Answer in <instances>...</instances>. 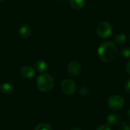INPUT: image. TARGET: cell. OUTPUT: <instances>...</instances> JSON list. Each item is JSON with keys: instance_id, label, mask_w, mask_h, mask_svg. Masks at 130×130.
<instances>
[{"instance_id": "7a4b0ae2", "label": "cell", "mask_w": 130, "mask_h": 130, "mask_svg": "<svg viewBox=\"0 0 130 130\" xmlns=\"http://www.w3.org/2000/svg\"><path fill=\"white\" fill-rule=\"evenodd\" d=\"M54 85V80L49 74H42L37 79V87L42 92H48L52 90Z\"/></svg>"}, {"instance_id": "7c38bea8", "label": "cell", "mask_w": 130, "mask_h": 130, "mask_svg": "<svg viewBox=\"0 0 130 130\" xmlns=\"http://www.w3.org/2000/svg\"><path fill=\"white\" fill-rule=\"evenodd\" d=\"M36 68L38 72H45L47 69V64L44 60H39L36 63Z\"/></svg>"}, {"instance_id": "52a82bcc", "label": "cell", "mask_w": 130, "mask_h": 130, "mask_svg": "<svg viewBox=\"0 0 130 130\" xmlns=\"http://www.w3.org/2000/svg\"><path fill=\"white\" fill-rule=\"evenodd\" d=\"M36 74L35 69L30 66H24L21 69V75L27 79L33 78Z\"/></svg>"}, {"instance_id": "7402d4cb", "label": "cell", "mask_w": 130, "mask_h": 130, "mask_svg": "<svg viewBox=\"0 0 130 130\" xmlns=\"http://www.w3.org/2000/svg\"><path fill=\"white\" fill-rule=\"evenodd\" d=\"M79 129V128H73V129Z\"/></svg>"}, {"instance_id": "9a60e30c", "label": "cell", "mask_w": 130, "mask_h": 130, "mask_svg": "<svg viewBox=\"0 0 130 130\" xmlns=\"http://www.w3.org/2000/svg\"><path fill=\"white\" fill-rule=\"evenodd\" d=\"M120 54L123 58H130V48L129 47L123 48L120 51Z\"/></svg>"}, {"instance_id": "5bb4252c", "label": "cell", "mask_w": 130, "mask_h": 130, "mask_svg": "<svg viewBox=\"0 0 130 130\" xmlns=\"http://www.w3.org/2000/svg\"><path fill=\"white\" fill-rule=\"evenodd\" d=\"M53 129L49 123H40L34 127L35 130H52Z\"/></svg>"}, {"instance_id": "d6986e66", "label": "cell", "mask_w": 130, "mask_h": 130, "mask_svg": "<svg viewBox=\"0 0 130 130\" xmlns=\"http://www.w3.org/2000/svg\"><path fill=\"white\" fill-rule=\"evenodd\" d=\"M124 90H125V91H126V93L130 94V79H129V80L126 82V84H125V85H124Z\"/></svg>"}, {"instance_id": "603a6c76", "label": "cell", "mask_w": 130, "mask_h": 130, "mask_svg": "<svg viewBox=\"0 0 130 130\" xmlns=\"http://www.w3.org/2000/svg\"><path fill=\"white\" fill-rule=\"evenodd\" d=\"M0 1H2V0H0Z\"/></svg>"}, {"instance_id": "3957f363", "label": "cell", "mask_w": 130, "mask_h": 130, "mask_svg": "<svg viewBox=\"0 0 130 130\" xmlns=\"http://www.w3.org/2000/svg\"><path fill=\"white\" fill-rule=\"evenodd\" d=\"M125 104L124 98L120 95H112L107 100V106L110 109L113 110H118L123 107Z\"/></svg>"}, {"instance_id": "6da1fadb", "label": "cell", "mask_w": 130, "mask_h": 130, "mask_svg": "<svg viewBox=\"0 0 130 130\" xmlns=\"http://www.w3.org/2000/svg\"><path fill=\"white\" fill-rule=\"evenodd\" d=\"M117 55V48L113 42L107 41L99 46L98 56L105 62H110L115 59Z\"/></svg>"}, {"instance_id": "30bf717a", "label": "cell", "mask_w": 130, "mask_h": 130, "mask_svg": "<svg viewBox=\"0 0 130 130\" xmlns=\"http://www.w3.org/2000/svg\"><path fill=\"white\" fill-rule=\"evenodd\" d=\"M13 85L10 83H3L0 85V91L4 94H10L13 92Z\"/></svg>"}, {"instance_id": "8fae6325", "label": "cell", "mask_w": 130, "mask_h": 130, "mask_svg": "<svg viewBox=\"0 0 130 130\" xmlns=\"http://www.w3.org/2000/svg\"><path fill=\"white\" fill-rule=\"evenodd\" d=\"M70 5L73 8L79 10L84 7L85 2L84 0H70Z\"/></svg>"}, {"instance_id": "e0dca14e", "label": "cell", "mask_w": 130, "mask_h": 130, "mask_svg": "<svg viewBox=\"0 0 130 130\" xmlns=\"http://www.w3.org/2000/svg\"><path fill=\"white\" fill-rule=\"evenodd\" d=\"M111 129V126H109L107 123V124H102L101 126H99L98 128H97V130H110Z\"/></svg>"}, {"instance_id": "2e32d148", "label": "cell", "mask_w": 130, "mask_h": 130, "mask_svg": "<svg viewBox=\"0 0 130 130\" xmlns=\"http://www.w3.org/2000/svg\"><path fill=\"white\" fill-rule=\"evenodd\" d=\"M79 92L82 95H88L89 93H90V90L89 88L87 87V86H82L80 88V90H79Z\"/></svg>"}, {"instance_id": "277c9868", "label": "cell", "mask_w": 130, "mask_h": 130, "mask_svg": "<svg viewBox=\"0 0 130 130\" xmlns=\"http://www.w3.org/2000/svg\"><path fill=\"white\" fill-rule=\"evenodd\" d=\"M97 34L102 39L108 38L112 34V27L110 24L107 21L100 22L97 27Z\"/></svg>"}, {"instance_id": "9c48e42d", "label": "cell", "mask_w": 130, "mask_h": 130, "mask_svg": "<svg viewBox=\"0 0 130 130\" xmlns=\"http://www.w3.org/2000/svg\"><path fill=\"white\" fill-rule=\"evenodd\" d=\"M120 121V117L117 114H110L107 118V124L110 126H116Z\"/></svg>"}, {"instance_id": "ac0fdd59", "label": "cell", "mask_w": 130, "mask_h": 130, "mask_svg": "<svg viewBox=\"0 0 130 130\" xmlns=\"http://www.w3.org/2000/svg\"><path fill=\"white\" fill-rule=\"evenodd\" d=\"M120 129L123 130H130V124L129 123L124 122L120 125Z\"/></svg>"}, {"instance_id": "4fadbf2b", "label": "cell", "mask_w": 130, "mask_h": 130, "mask_svg": "<svg viewBox=\"0 0 130 130\" xmlns=\"http://www.w3.org/2000/svg\"><path fill=\"white\" fill-rule=\"evenodd\" d=\"M114 40H115L116 43H117V44H123L126 40V36L124 34L120 33V34L116 35V37L114 38Z\"/></svg>"}, {"instance_id": "5b68a950", "label": "cell", "mask_w": 130, "mask_h": 130, "mask_svg": "<svg viewBox=\"0 0 130 130\" xmlns=\"http://www.w3.org/2000/svg\"><path fill=\"white\" fill-rule=\"evenodd\" d=\"M61 88L66 94L72 95L75 94V92L76 91V85L72 80L66 78L62 82Z\"/></svg>"}, {"instance_id": "ffe728a7", "label": "cell", "mask_w": 130, "mask_h": 130, "mask_svg": "<svg viewBox=\"0 0 130 130\" xmlns=\"http://www.w3.org/2000/svg\"><path fill=\"white\" fill-rule=\"evenodd\" d=\"M126 71L127 74H129L130 75V60L129 61V62L127 63L126 66Z\"/></svg>"}, {"instance_id": "ba28073f", "label": "cell", "mask_w": 130, "mask_h": 130, "mask_svg": "<svg viewBox=\"0 0 130 130\" xmlns=\"http://www.w3.org/2000/svg\"><path fill=\"white\" fill-rule=\"evenodd\" d=\"M19 34L22 38H28L31 34V29L28 25H22L19 29Z\"/></svg>"}, {"instance_id": "8992f818", "label": "cell", "mask_w": 130, "mask_h": 130, "mask_svg": "<svg viewBox=\"0 0 130 130\" xmlns=\"http://www.w3.org/2000/svg\"><path fill=\"white\" fill-rule=\"evenodd\" d=\"M67 71L70 75L74 77L78 76L82 72V66L78 61L73 60L68 64Z\"/></svg>"}, {"instance_id": "44dd1931", "label": "cell", "mask_w": 130, "mask_h": 130, "mask_svg": "<svg viewBox=\"0 0 130 130\" xmlns=\"http://www.w3.org/2000/svg\"><path fill=\"white\" fill-rule=\"evenodd\" d=\"M127 115H128V118H129V121H130V109L129 110V111H128Z\"/></svg>"}]
</instances>
